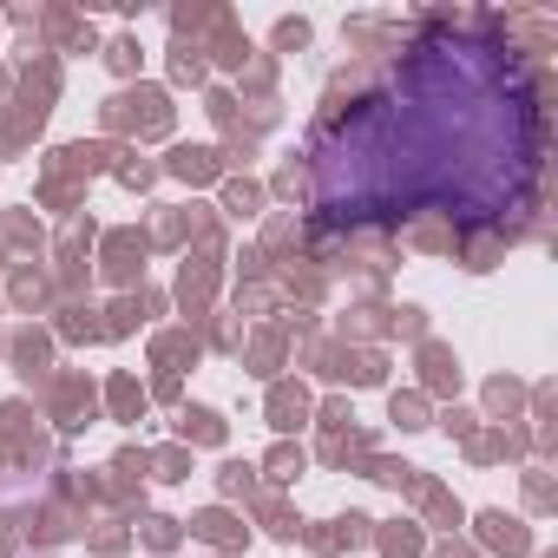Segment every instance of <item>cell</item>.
<instances>
[{"instance_id":"cell-1","label":"cell","mask_w":558,"mask_h":558,"mask_svg":"<svg viewBox=\"0 0 558 558\" xmlns=\"http://www.w3.org/2000/svg\"><path fill=\"white\" fill-rule=\"evenodd\" d=\"M545 112L525 60L493 27H427L368 93L310 138L323 223L375 230L401 217L506 223L532 204Z\"/></svg>"}]
</instances>
